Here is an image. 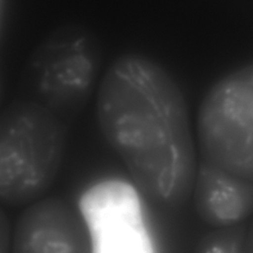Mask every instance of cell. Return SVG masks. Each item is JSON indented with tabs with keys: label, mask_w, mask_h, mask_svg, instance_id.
I'll list each match as a JSON object with an SVG mask.
<instances>
[{
	"label": "cell",
	"mask_w": 253,
	"mask_h": 253,
	"mask_svg": "<svg viewBox=\"0 0 253 253\" xmlns=\"http://www.w3.org/2000/svg\"><path fill=\"white\" fill-rule=\"evenodd\" d=\"M78 210L89 233L91 253H154L134 184L120 180L95 183L81 195Z\"/></svg>",
	"instance_id": "5b68a950"
},
{
	"label": "cell",
	"mask_w": 253,
	"mask_h": 253,
	"mask_svg": "<svg viewBox=\"0 0 253 253\" xmlns=\"http://www.w3.org/2000/svg\"><path fill=\"white\" fill-rule=\"evenodd\" d=\"M247 232L241 223L216 229L203 237L195 253H247Z\"/></svg>",
	"instance_id": "ba28073f"
},
{
	"label": "cell",
	"mask_w": 253,
	"mask_h": 253,
	"mask_svg": "<svg viewBox=\"0 0 253 253\" xmlns=\"http://www.w3.org/2000/svg\"><path fill=\"white\" fill-rule=\"evenodd\" d=\"M201 161L253 182V63L217 81L199 108Z\"/></svg>",
	"instance_id": "277c9868"
},
{
	"label": "cell",
	"mask_w": 253,
	"mask_h": 253,
	"mask_svg": "<svg viewBox=\"0 0 253 253\" xmlns=\"http://www.w3.org/2000/svg\"><path fill=\"white\" fill-rule=\"evenodd\" d=\"M247 253H253V223L248 227L247 238Z\"/></svg>",
	"instance_id": "9c48e42d"
},
{
	"label": "cell",
	"mask_w": 253,
	"mask_h": 253,
	"mask_svg": "<svg viewBox=\"0 0 253 253\" xmlns=\"http://www.w3.org/2000/svg\"><path fill=\"white\" fill-rule=\"evenodd\" d=\"M11 253H91L89 233L79 210L57 198L41 200L19 216Z\"/></svg>",
	"instance_id": "8992f818"
},
{
	"label": "cell",
	"mask_w": 253,
	"mask_h": 253,
	"mask_svg": "<svg viewBox=\"0 0 253 253\" xmlns=\"http://www.w3.org/2000/svg\"><path fill=\"white\" fill-rule=\"evenodd\" d=\"M193 195L200 218L216 229L240 224L253 214V182L201 160Z\"/></svg>",
	"instance_id": "52a82bcc"
},
{
	"label": "cell",
	"mask_w": 253,
	"mask_h": 253,
	"mask_svg": "<svg viewBox=\"0 0 253 253\" xmlns=\"http://www.w3.org/2000/svg\"><path fill=\"white\" fill-rule=\"evenodd\" d=\"M70 126L17 98L0 117V198L7 206L35 202L51 186L64 155Z\"/></svg>",
	"instance_id": "3957f363"
},
{
	"label": "cell",
	"mask_w": 253,
	"mask_h": 253,
	"mask_svg": "<svg viewBox=\"0 0 253 253\" xmlns=\"http://www.w3.org/2000/svg\"><path fill=\"white\" fill-rule=\"evenodd\" d=\"M102 62L100 39L89 28L69 23L34 49L18 81V98L38 105L72 125L86 106Z\"/></svg>",
	"instance_id": "7a4b0ae2"
},
{
	"label": "cell",
	"mask_w": 253,
	"mask_h": 253,
	"mask_svg": "<svg viewBox=\"0 0 253 253\" xmlns=\"http://www.w3.org/2000/svg\"><path fill=\"white\" fill-rule=\"evenodd\" d=\"M97 115L140 193L168 207L193 193L198 165L187 106L162 66L136 53L118 56L100 84Z\"/></svg>",
	"instance_id": "6da1fadb"
}]
</instances>
